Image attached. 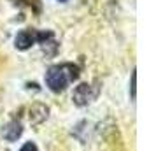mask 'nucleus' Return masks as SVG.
<instances>
[{
	"label": "nucleus",
	"instance_id": "f257e3e1",
	"mask_svg": "<svg viewBox=\"0 0 156 151\" xmlns=\"http://www.w3.org/2000/svg\"><path fill=\"white\" fill-rule=\"evenodd\" d=\"M79 77V69L72 63H62L53 65L46 72V84L51 92L60 93L69 86V83Z\"/></svg>",
	"mask_w": 156,
	"mask_h": 151
},
{
	"label": "nucleus",
	"instance_id": "f03ea898",
	"mask_svg": "<svg viewBox=\"0 0 156 151\" xmlns=\"http://www.w3.org/2000/svg\"><path fill=\"white\" fill-rule=\"evenodd\" d=\"M97 97V90H93L90 83H81L79 86H76L74 93H72V100L77 107H84L88 104H91Z\"/></svg>",
	"mask_w": 156,
	"mask_h": 151
},
{
	"label": "nucleus",
	"instance_id": "7ed1b4c3",
	"mask_svg": "<svg viewBox=\"0 0 156 151\" xmlns=\"http://www.w3.org/2000/svg\"><path fill=\"white\" fill-rule=\"evenodd\" d=\"M28 118L32 125H41L49 118V107L42 102H35V104H32L28 111Z\"/></svg>",
	"mask_w": 156,
	"mask_h": 151
},
{
	"label": "nucleus",
	"instance_id": "20e7f679",
	"mask_svg": "<svg viewBox=\"0 0 156 151\" xmlns=\"http://www.w3.org/2000/svg\"><path fill=\"white\" fill-rule=\"evenodd\" d=\"M35 30L34 28H27V30H21V32H18V35L14 39V46L18 49H28L32 48V44H35Z\"/></svg>",
	"mask_w": 156,
	"mask_h": 151
},
{
	"label": "nucleus",
	"instance_id": "39448f33",
	"mask_svg": "<svg viewBox=\"0 0 156 151\" xmlns=\"http://www.w3.org/2000/svg\"><path fill=\"white\" fill-rule=\"evenodd\" d=\"M21 134H23V127L20 121H9L2 127V137L5 141H9V142L18 141L21 137Z\"/></svg>",
	"mask_w": 156,
	"mask_h": 151
},
{
	"label": "nucleus",
	"instance_id": "423d86ee",
	"mask_svg": "<svg viewBox=\"0 0 156 151\" xmlns=\"http://www.w3.org/2000/svg\"><path fill=\"white\" fill-rule=\"evenodd\" d=\"M135 92H137V70H132V81H130V95L132 100H135Z\"/></svg>",
	"mask_w": 156,
	"mask_h": 151
},
{
	"label": "nucleus",
	"instance_id": "0eeeda50",
	"mask_svg": "<svg viewBox=\"0 0 156 151\" xmlns=\"http://www.w3.org/2000/svg\"><path fill=\"white\" fill-rule=\"evenodd\" d=\"M20 151H39V149H37V146L34 142H25Z\"/></svg>",
	"mask_w": 156,
	"mask_h": 151
},
{
	"label": "nucleus",
	"instance_id": "6e6552de",
	"mask_svg": "<svg viewBox=\"0 0 156 151\" xmlns=\"http://www.w3.org/2000/svg\"><path fill=\"white\" fill-rule=\"evenodd\" d=\"M56 2H62V4H65V2H69V0H56Z\"/></svg>",
	"mask_w": 156,
	"mask_h": 151
}]
</instances>
